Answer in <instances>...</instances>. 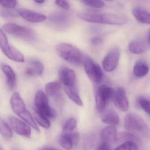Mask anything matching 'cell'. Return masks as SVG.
<instances>
[{"label": "cell", "instance_id": "6da1fadb", "mask_svg": "<svg viewBox=\"0 0 150 150\" xmlns=\"http://www.w3.org/2000/svg\"><path fill=\"white\" fill-rule=\"evenodd\" d=\"M78 16L89 22L110 25H124L128 22L125 16L109 13H85L80 14Z\"/></svg>", "mask_w": 150, "mask_h": 150}, {"label": "cell", "instance_id": "7a4b0ae2", "mask_svg": "<svg viewBox=\"0 0 150 150\" xmlns=\"http://www.w3.org/2000/svg\"><path fill=\"white\" fill-rule=\"evenodd\" d=\"M57 52L59 56L64 60L76 65L83 64L86 58L78 48L66 43L59 44L57 46Z\"/></svg>", "mask_w": 150, "mask_h": 150}, {"label": "cell", "instance_id": "3957f363", "mask_svg": "<svg viewBox=\"0 0 150 150\" xmlns=\"http://www.w3.org/2000/svg\"><path fill=\"white\" fill-rule=\"evenodd\" d=\"M3 31L17 38L27 41L36 40L35 31L30 28L13 23H7L3 26Z\"/></svg>", "mask_w": 150, "mask_h": 150}, {"label": "cell", "instance_id": "277c9868", "mask_svg": "<svg viewBox=\"0 0 150 150\" xmlns=\"http://www.w3.org/2000/svg\"><path fill=\"white\" fill-rule=\"evenodd\" d=\"M35 110L39 114L49 118H54L57 116L56 110L50 106L47 96L41 90L36 93L35 100Z\"/></svg>", "mask_w": 150, "mask_h": 150}, {"label": "cell", "instance_id": "5b68a950", "mask_svg": "<svg viewBox=\"0 0 150 150\" xmlns=\"http://www.w3.org/2000/svg\"><path fill=\"white\" fill-rule=\"evenodd\" d=\"M0 47L3 53L9 59L20 63L25 60L23 54L9 44L5 32L1 29L0 30Z\"/></svg>", "mask_w": 150, "mask_h": 150}, {"label": "cell", "instance_id": "8992f818", "mask_svg": "<svg viewBox=\"0 0 150 150\" xmlns=\"http://www.w3.org/2000/svg\"><path fill=\"white\" fill-rule=\"evenodd\" d=\"M125 127L131 132L146 133L148 130L147 125L144 119L136 114L130 113L125 116Z\"/></svg>", "mask_w": 150, "mask_h": 150}, {"label": "cell", "instance_id": "52a82bcc", "mask_svg": "<svg viewBox=\"0 0 150 150\" xmlns=\"http://www.w3.org/2000/svg\"><path fill=\"white\" fill-rule=\"evenodd\" d=\"M114 91L112 88L105 85L100 86L96 94V107L99 112L105 110L110 100L113 98Z\"/></svg>", "mask_w": 150, "mask_h": 150}, {"label": "cell", "instance_id": "ba28073f", "mask_svg": "<svg viewBox=\"0 0 150 150\" xmlns=\"http://www.w3.org/2000/svg\"><path fill=\"white\" fill-rule=\"evenodd\" d=\"M84 69L88 78L94 83L99 84L103 78V72L100 66L93 60L86 57L84 63Z\"/></svg>", "mask_w": 150, "mask_h": 150}, {"label": "cell", "instance_id": "9c48e42d", "mask_svg": "<svg viewBox=\"0 0 150 150\" xmlns=\"http://www.w3.org/2000/svg\"><path fill=\"white\" fill-rule=\"evenodd\" d=\"M59 79L65 87H76V74L74 70L63 67L59 71Z\"/></svg>", "mask_w": 150, "mask_h": 150}, {"label": "cell", "instance_id": "30bf717a", "mask_svg": "<svg viewBox=\"0 0 150 150\" xmlns=\"http://www.w3.org/2000/svg\"><path fill=\"white\" fill-rule=\"evenodd\" d=\"M120 57V52L118 49H114L110 52L103 61L104 70L109 72L114 71L117 67Z\"/></svg>", "mask_w": 150, "mask_h": 150}, {"label": "cell", "instance_id": "8fae6325", "mask_svg": "<svg viewBox=\"0 0 150 150\" xmlns=\"http://www.w3.org/2000/svg\"><path fill=\"white\" fill-rule=\"evenodd\" d=\"M8 120L11 127L18 135L25 137L29 138L31 137L30 127L21 120L12 116L9 117Z\"/></svg>", "mask_w": 150, "mask_h": 150}, {"label": "cell", "instance_id": "7c38bea8", "mask_svg": "<svg viewBox=\"0 0 150 150\" xmlns=\"http://www.w3.org/2000/svg\"><path fill=\"white\" fill-rule=\"evenodd\" d=\"M114 104L122 111H126L129 108V103L124 89L118 88L114 92L113 96Z\"/></svg>", "mask_w": 150, "mask_h": 150}, {"label": "cell", "instance_id": "4fadbf2b", "mask_svg": "<svg viewBox=\"0 0 150 150\" xmlns=\"http://www.w3.org/2000/svg\"><path fill=\"white\" fill-rule=\"evenodd\" d=\"M18 13L25 21L34 23L43 22L47 19L45 16L31 10L20 9L18 10Z\"/></svg>", "mask_w": 150, "mask_h": 150}, {"label": "cell", "instance_id": "5bb4252c", "mask_svg": "<svg viewBox=\"0 0 150 150\" xmlns=\"http://www.w3.org/2000/svg\"><path fill=\"white\" fill-rule=\"evenodd\" d=\"M44 66L40 60L32 59L30 60L25 71L26 75L29 76H38L42 74Z\"/></svg>", "mask_w": 150, "mask_h": 150}, {"label": "cell", "instance_id": "9a60e30c", "mask_svg": "<svg viewBox=\"0 0 150 150\" xmlns=\"http://www.w3.org/2000/svg\"><path fill=\"white\" fill-rule=\"evenodd\" d=\"M10 104L14 112L19 116L27 110L24 101L17 92L14 93L11 96Z\"/></svg>", "mask_w": 150, "mask_h": 150}, {"label": "cell", "instance_id": "2e32d148", "mask_svg": "<svg viewBox=\"0 0 150 150\" xmlns=\"http://www.w3.org/2000/svg\"><path fill=\"white\" fill-rule=\"evenodd\" d=\"M46 95L56 100L62 99L61 86L58 81H52L46 84L45 87Z\"/></svg>", "mask_w": 150, "mask_h": 150}, {"label": "cell", "instance_id": "e0dca14e", "mask_svg": "<svg viewBox=\"0 0 150 150\" xmlns=\"http://www.w3.org/2000/svg\"><path fill=\"white\" fill-rule=\"evenodd\" d=\"M117 135L116 128L114 125H109L101 132V139L103 142L110 144V143L117 141Z\"/></svg>", "mask_w": 150, "mask_h": 150}, {"label": "cell", "instance_id": "ac0fdd59", "mask_svg": "<svg viewBox=\"0 0 150 150\" xmlns=\"http://www.w3.org/2000/svg\"><path fill=\"white\" fill-rule=\"evenodd\" d=\"M1 70L5 74L7 85L10 89H13L16 82V75L11 67L6 64L1 65Z\"/></svg>", "mask_w": 150, "mask_h": 150}, {"label": "cell", "instance_id": "d6986e66", "mask_svg": "<svg viewBox=\"0 0 150 150\" xmlns=\"http://www.w3.org/2000/svg\"><path fill=\"white\" fill-rule=\"evenodd\" d=\"M132 14L136 20L141 23L150 24V13L144 8L137 7L132 9Z\"/></svg>", "mask_w": 150, "mask_h": 150}, {"label": "cell", "instance_id": "ffe728a7", "mask_svg": "<svg viewBox=\"0 0 150 150\" xmlns=\"http://www.w3.org/2000/svg\"><path fill=\"white\" fill-rule=\"evenodd\" d=\"M59 144L66 150H71L74 146L73 132L63 133L59 139Z\"/></svg>", "mask_w": 150, "mask_h": 150}, {"label": "cell", "instance_id": "44dd1931", "mask_svg": "<svg viewBox=\"0 0 150 150\" xmlns=\"http://www.w3.org/2000/svg\"><path fill=\"white\" fill-rule=\"evenodd\" d=\"M102 121L104 123L111 125H116L119 122V118L116 112L109 110L104 112L101 118Z\"/></svg>", "mask_w": 150, "mask_h": 150}, {"label": "cell", "instance_id": "7402d4cb", "mask_svg": "<svg viewBox=\"0 0 150 150\" xmlns=\"http://www.w3.org/2000/svg\"><path fill=\"white\" fill-rule=\"evenodd\" d=\"M129 49L133 54H139L144 53L147 49L146 44L142 41H134L129 45Z\"/></svg>", "mask_w": 150, "mask_h": 150}, {"label": "cell", "instance_id": "603a6c76", "mask_svg": "<svg viewBox=\"0 0 150 150\" xmlns=\"http://www.w3.org/2000/svg\"><path fill=\"white\" fill-rule=\"evenodd\" d=\"M50 21L55 25L63 26L67 24L68 17L66 14L64 13H56L50 16Z\"/></svg>", "mask_w": 150, "mask_h": 150}, {"label": "cell", "instance_id": "cb8c5ba5", "mask_svg": "<svg viewBox=\"0 0 150 150\" xmlns=\"http://www.w3.org/2000/svg\"><path fill=\"white\" fill-rule=\"evenodd\" d=\"M149 71V67L147 64L144 61L137 62L134 66L133 72L137 77H142L145 76Z\"/></svg>", "mask_w": 150, "mask_h": 150}, {"label": "cell", "instance_id": "d4e9b609", "mask_svg": "<svg viewBox=\"0 0 150 150\" xmlns=\"http://www.w3.org/2000/svg\"><path fill=\"white\" fill-rule=\"evenodd\" d=\"M65 92L70 99L76 104L82 107L83 102L76 89V87H65Z\"/></svg>", "mask_w": 150, "mask_h": 150}, {"label": "cell", "instance_id": "484cf974", "mask_svg": "<svg viewBox=\"0 0 150 150\" xmlns=\"http://www.w3.org/2000/svg\"><path fill=\"white\" fill-rule=\"evenodd\" d=\"M0 132L2 137L7 140L11 139L13 137V132L10 126L1 118L0 119Z\"/></svg>", "mask_w": 150, "mask_h": 150}, {"label": "cell", "instance_id": "4316f807", "mask_svg": "<svg viewBox=\"0 0 150 150\" xmlns=\"http://www.w3.org/2000/svg\"><path fill=\"white\" fill-rule=\"evenodd\" d=\"M21 118L23 121H25L29 125L32 127L33 129L38 132H40V130L38 127V125L36 123L35 121L32 117L29 111L27 110L24 113L19 116Z\"/></svg>", "mask_w": 150, "mask_h": 150}, {"label": "cell", "instance_id": "83f0119b", "mask_svg": "<svg viewBox=\"0 0 150 150\" xmlns=\"http://www.w3.org/2000/svg\"><path fill=\"white\" fill-rule=\"evenodd\" d=\"M34 117L37 122L43 128L49 129L51 126L50 119L35 111Z\"/></svg>", "mask_w": 150, "mask_h": 150}, {"label": "cell", "instance_id": "f1b7e54d", "mask_svg": "<svg viewBox=\"0 0 150 150\" xmlns=\"http://www.w3.org/2000/svg\"><path fill=\"white\" fill-rule=\"evenodd\" d=\"M138 138L132 133L129 132H122L118 133L117 137V141H122L125 142H135L137 141Z\"/></svg>", "mask_w": 150, "mask_h": 150}, {"label": "cell", "instance_id": "f546056e", "mask_svg": "<svg viewBox=\"0 0 150 150\" xmlns=\"http://www.w3.org/2000/svg\"><path fill=\"white\" fill-rule=\"evenodd\" d=\"M77 120L74 117L68 118L63 127V133H71L77 126Z\"/></svg>", "mask_w": 150, "mask_h": 150}, {"label": "cell", "instance_id": "4dcf8cb0", "mask_svg": "<svg viewBox=\"0 0 150 150\" xmlns=\"http://www.w3.org/2000/svg\"><path fill=\"white\" fill-rule=\"evenodd\" d=\"M115 150H138V146L135 142L129 141L123 143Z\"/></svg>", "mask_w": 150, "mask_h": 150}, {"label": "cell", "instance_id": "1f68e13d", "mask_svg": "<svg viewBox=\"0 0 150 150\" xmlns=\"http://www.w3.org/2000/svg\"><path fill=\"white\" fill-rule=\"evenodd\" d=\"M81 2L88 6L90 7L93 8H101L104 6V2L101 1H88V0H84Z\"/></svg>", "mask_w": 150, "mask_h": 150}, {"label": "cell", "instance_id": "d6a6232c", "mask_svg": "<svg viewBox=\"0 0 150 150\" xmlns=\"http://www.w3.org/2000/svg\"><path fill=\"white\" fill-rule=\"evenodd\" d=\"M139 103L141 108L146 112L148 115H150V101L148 100H146L144 98H140L139 100Z\"/></svg>", "mask_w": 150, "mask_h": 150}, {"label": "cell", "instance_id": "836d02e7", "mask_svg": "<svg viewBox=\"0 0 150 150\" xmlns=\"http://www.w3.org/2000/svg\"><path fill=\"white\" fill-rule=\"evenodd\" d=\"M17 4L16 1H1V5L3 7L6 8H14Z\"/></svg>", "mask_w": 150, "mask_h": 150}, {"label": "cell", "instance_id": "e575fe53", "mask_svg": "<svg viewBox=\"0 0 150 150\" xmlns=\"http://www.w3.org/2000/svg\"><path fill=\"white\" fill-rule=\"evenodd\" d=\"M55 2L57 6H59L64 9H68L70 8V4L68 3V1H66L58 0V1H56Z\"/></svg>", "mask_w": 150, "mask_h": 150}, {"label": "cell", "instance_id": "d590c367", "mask_svg": "<svg viewBox=\"0 0 150 150\" xmlns=\"http://www.w3.org/2000/svg\"><path fill=\"white\" fill-rule=\"evenodd\" d=\"M96 150H111L110 144L108 143L102 142L98 146Z\"/></svg>", "mask_w": 150, "mask_h": 150}, {"label": "cell", "instance_id": "8d00e7d4", "mask_svg": "<svg viewBox=\"0 0 150 150\" xmlns=\"http://www.w3.org/2000/svg\"><path fill=\"white\" fill-rule=\"evenodd\" d=\"M101 42L102 39L98 37L94 38L91 40V42H92L93 45H94L99 44Z\"/></svg>", "mask_w": 150, "mask_h": 150}, {"label": "cell", "instance_id": "74e56055", "mask_svg": "<svg viewBox=\"0 0 150 150\" xmlns=\"http://www.w3.org/2000/svg\"><path fill=\"white\" fill-rule=\"evenodd\" d=\"M35 2L37 4H42L45 2V1H35Z\"/></svg>", "mask_w": 150, "mask_h": 150}, {"label": "cell", "instance_id": "f35d334b", "mask_svg": "<svg viewBox=\"0 0 150 150\" xmlns=\"http://www.w3.org/2000/svg\"><path fill=\"white\" fill-rule=\"evenodd\" d=\"M44 150H59L58 149H54V148H49V149H44Z\"/></svg>", "mask_w": 150, "mask_h": 150}, {"label": "cell", "instance_id": "ab89813d", "mask_svg": "<svg viewBox=\"0 0 150 150\" xmlns=\"http://www.w3.org/2000/svg\"></svg>", "mask_w": 150, "mask_h": 150}, {"label": "cell", "instance_id": "60d3db41", "mask_svg": "<svg viewBox=\"0 0 150 150\" xmlns=\"http://www.w3.org/2000/svg\"></svg>", "mask_w": 150, "mask_h": 150}]
</instances>
